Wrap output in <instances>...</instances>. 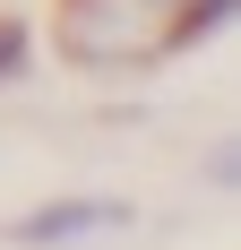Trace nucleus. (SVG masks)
<instances>
[{
    "instance_id": "7ed1b4c3",
    "label": "nucleus",
    "mask_w": 241,
    "mask_h": 250,
    "mask_svg": "<svg viewBox=\"0 0 241 250\" xmlns=\"http://www.w3.org/2000/svg\"><path fill=\"white\" fill-rule=\"evenodd\" d=\"M26 61H35V26H26V18H0V86H9Z\"/></svg>"
},
{
    "instance_id": "f03ea898",
    "label": "nucleus",
    "mask_w": 241,
    "mask_h": 250,
    "mask_svg": "<svg viewBox=\"0 0 241 250\" xmlns=\"http://www.w3.org/2000/svg\"><path fill=\"white\" fill-rule=\"evenodd\" d=\"M120 225H129V207H120V199H60V207H35V216H18V225H9V242H26V250H60V242L120 233Z\"/></svg>"
},
{
    "instance_id": "f257e3e1",
    "label": "nucleus",
    "mask_w": 241,
    "mask_h": 250,
    "mask_svg": "<svg viewBox=\"0 0 241 250\" xmlns=\"http://www.w3.org/2000/svg\"><path fill=\"white\" fill-rule=\"evenodd\" d=\"M52 43H60V61H78V69H155L172 52V26L155 0H60L52 9Z\"/></svg>"
}]
</instances>
